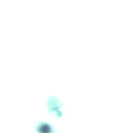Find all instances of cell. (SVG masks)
Instances as JSON below:
<instances>
[{
    "label": "cell",
    "instance_id": "obj_1",
    "mask_svg": "<svg viewBox=\"0 0 120 133\" xmlns=\"http://www.w3.org/2000/svg\"><path fill=\"white\" fill-rule=\"evenodd\" d=\"M64 104H61L59 99L55 96H50L46 101L47 108L48 110L49 115H54L58 117H61L62 112L60 109Z\"/></svg>",
    "mask_w": 120,
    "mask_h": 133
},
{
    "label": "cell",
    "instance_id": "obj_2",
    "mask_svg": "<svg viewBox=\"0 0 120 133\" xmlns=\"http://www.w3.org/2000/svg\"><path fill=\"white\" fill-rule=\"evenodd\" d=\"M34 129L37 133H58L52 125L42 120L36 123Z\"/></svg>",
    "mask_w": 120,
    "mask_h": 133
}]
</instances>
